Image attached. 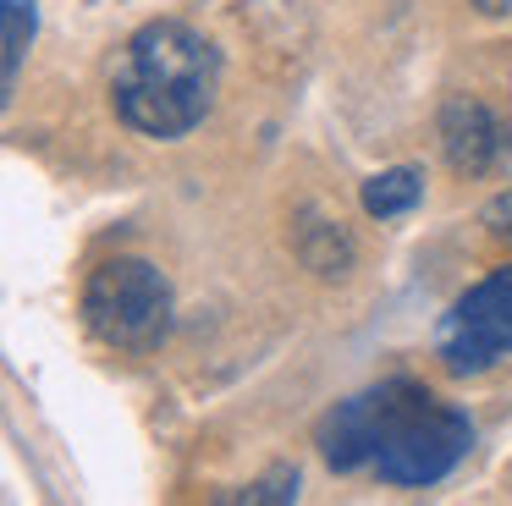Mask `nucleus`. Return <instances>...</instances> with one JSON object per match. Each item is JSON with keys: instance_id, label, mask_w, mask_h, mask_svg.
<instances>
[{"instance_id": "1", "label": "nucleus", "mask_w": 512, "mask_h": 506, "mask_svg": "<svg viewBox=\"0 0 512 506\" xmlns=\"http://www.w3.org/2000/svg\"><path fill=\"white\" fill-rule=\"evenodd\" d=\"M320 457L336 473L375 468L386 484H441L474 446V424L463 407L430 396L413 380H386L336 402L320 418Z\"/></svg>"}, {"instance_id": "2", "label": "nucleus", "mask_w": 512, "mask_h": 506, "mask_svg": "<svg viewBox=\"0 0 512 506\" xmlns=\"http://www.w3.org/2000/svg\"><path fill=\"white\" fill-rule=\"evenodd\" d=\"M221 88V50L199 28L177 17L144 22L127 39L111 77L116 116L144 138H182L193 132L215 105Z\"/></svg>"}, {"instance_id": "3", "label": "nucleus", "mask_w": 512, "mask_h": 506, "mask_svg": "<svg viewBox=\"0 0 512 506\" xmlns=\"http://www.w3.org/2000/svg\"><path fill=\"white\" fill-rule=\"evenodd\" d=\"M171 281L149 259H111L83 286V325L122 352H155L171 336Z\"/></svg>"}, {"instance_id": "4", "label": "nucleus", "mask_w": 512, "mask_h": 506, "mask_svg": "<svg viewBox=\"0 0 512 506\" xmlns=\"http://www.w3.org/2000/svg\"><path fill=\"white\" fill-rule=\"evenodd\" d=\"M435 352L452 374H485L512 358V264L474 281L435 330Z\"/></svg>"}, {"instance_id": "5", "label": "nucleus", "mask_w": 512, "mask_h": 506, "mask_svg": "<svg viewBox=\"0 0 512 506\" xmlns=\"http://www.w3.org/2000/svg\"><path fill=\"white\" fill-rule=\"evenodd\" d=\"M441 149L457 176H490L507 160V127L496 121V110L485 99L452 94L441 105Z\"/></svg>"}, {"instance_id": "6", "label": "nucleus", "mask_w": 512, "mask_h": 506, "mask_svg": "<svg viewBox=\"0 0 512 506\" xmlns=\"http://www.w3.org/2000/svg\"><path fill=\"white\" fill-rule=\"evenodd\" d=\"M298 259L309 264L314 275H342L347 264H353V237H347L336 220L303 215V226H298Z\"/></svg>"}, {"instance_id": "7", "label": "nucleus", "mask_w": 512, "mask_h": 506, "mask_svg": "<svg viewBox=\"0 0 512 506\" xmlns=\"http://www.w3.org/2000/svg\"><path fill=\"white\" fill-rule=\"evenodd\" d=\"M419 198H424V176L413 171V165H391V171H380V176H369V182H364V209L375 220L408 215Z\"/></svg>"}, {"instance_id": "8", "label": "nucleus", "mask_w": 512, "mask_h": 506, "mask_svg": "<svg viewBox=\"0 0 512 506\" xmlns=\"http://www.w3.org/2000/svg\"><path fill=\"white\" fill-rule=\"evenodd\" d=\"M0 22H6V94H12L17 72H23V55L34 44L39 11H34V0H0Z\"/></svg>"}, {"instance_id": "9", "label": "nucleus", "mask_w": 512, "mask_h": 506, "mask_svg": "<svg viewBox=\"0 0 512 506\" xmlns=\"http://www.w3.org/2000/svg\"><path fill=\"white\" fill-rule=\"evenodd\" d=\"M226 501H276V506H292V501H298V468H292V462H281V468H270L259 484L226 495Z\"/></svg>"}, {"instance_id": "10", "label": "nucleus", "mask_w": 512, "mask_h": 506, "mask_svg": "<svg viewBox=\"0 0 512 506\" xmlns=\"http://www.w3.org/2000/svg\"><path fill=\"white\" fill-rule=\"evenodd\" d=\"M479 220H485V231H490L496 242H512V187H507V193L490 198L485 215H479Z\"/></svg>"}, {"instance_id": "11", "label": "nucleus", "mask_w": 512, "mask_h": 506, "mask_svg": "<svg viewBox=\"0 0 512 506\" xmlns=\"http://www.w3.org/2000/svg\"><path fill=\"white\" fill-rule=\"evenodd\" d=\"M474 6L485 11V17H507V11H512V0H474Z\"/></svg>"}]
</instances>
